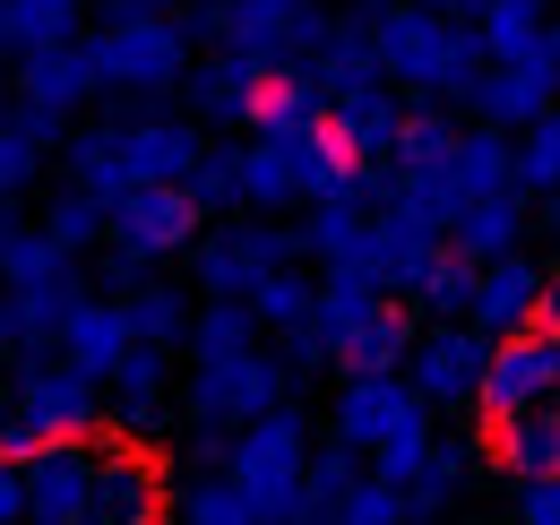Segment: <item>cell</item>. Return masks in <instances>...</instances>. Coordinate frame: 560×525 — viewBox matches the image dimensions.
Here are the masks:
<instances>
[{
    "label": "cell",
    "instance_id": "obj_1",
    "mask_svg": "<svg viewBox=\"0 0 560 525\" xmlns=\"http://www.w3.org/2000/svg\"><path fill=\"white\" fill-rule=\"evenodd\" d=\"M371 44H380L388 86H406L422 104H466V86L483 78V35H475V18H440V9H422V0L371 9Z\"/></svg>",
    "mask_w": 560,
    "mask_h": 525
},
{
    "label": "cell",
    "instance_id": "obj_2",
    "mask_svg": "<svg viewBox=\"0 0 560 525\" xmlns=\"http://www.w3.org/2000/svg\"><path fill=\"white\" fill-rule=\"evenodd\" d=\"M337 440L371 474L406 482L440 431H431V405H422V388L406 371H346V388H337Z\"/></svg>",
    "mask_w": 560,
    "mask_h": 525
},
{
    "label": "cell",
    "instance_id": "obj_3",
    "mask_svg": "<svg viewBox=\"0 0 560 525\" xmlns=\"http://www.w3.org/2000/svg\"><path fill=\"white\" fill-rule=\"evenodd\" d=\"M86 61L104 95H173L190 78V26H173L164 9H130V18H104L86 35Z\"/></svg>",
    "mask_w": 560,
    "mask_h": 525
},
{
    "label": "cell",
    "instance_id": "obj_4",
    "mask_svg": "<svg viewBox=\"0 0 560 525\" xmlns=\"http://www.w3.org/2000/svg\"><path fill=\"white\" fill-rule=\"evenodd\" d=\"M224 474L250 491V509H259L268 525H284V517H293V500H302V474H311V422H302L293 405L259 413V422H242Z\"/></svg>",
    "mask_w": 560,
    "mask_h": 525
},
{
    "label": "cell",
    "instance_id": "obj_5",
    "mask_svg": "<svg viewBox=\"0 0 560 525\" xmlns=\"http://www.w3.org/2000/svg\"><path fill=\"white\" fill-rule=\"evenodd\" d=\"M9 413L35 440H86L104 413V380L78 371L70 353H26V362H9Z\"/></svg>",
    "mask_w": 560,
    "mask_h": 525
},
{
    "label": "cell",
    "instance_id": "obj_6",
    "mask_svg": "<svg viewBox=\"0 0 560 525\" xmlns=\"http://www.w3.org/2000/svg\"><path fill=\"white\" fill-rule=\"evenodd\" d=\"M319 26H328V18H319L311 0H224V18H215V52H242L259 78H284V69L311 61Z\"/></svg>",
    "mask_w": 560,
    "mask_h": 525
},
{
    "label": "cell",
    "instance_id": "obj_7",
    "mask_svg": "<svg viewBox=\"0 0 560 525\" xmlns=\"http://www.w3.org/2000/svg\"><path fill=\"white\" fill-rule=\"evenodd\" d=\"M190 422H208V431H242V422H259V413H277L284 405V353L268 345H250V353H233V362H190Z\"/></svg>",
    "mask_w": 560,
    "mask_h": 525
},
{
    "label": "cell",
    "instance_id": "obj_8",
    "mask_svg": "<svg viewBox=\"0 0 560 525\" xmlns=\"http://www.w3.org/2000/svg\"><path fill=\"white\" fill-rule=\"evenodd\" d=\"M284 259H302V233L284 224H224V233H199L190 242V276H199V302H250L259 276Z\"/></svg>",
    "mask_w": 560,
    "mask_h": 525
},
{
    "label": "cell",
    "instance_id": "obj_9",
    "mask_svg": "<svg viewBox=\"0 0 560 525\" xmlns=\"http://www.w3.org/2000/svg\"><path fill=\"white\" fill-rule=\"evenodd\" d=\"M483 362H491V336L475 319H431L415 328V353H406V380L422 388L431 413H466L483 396Z\"/></svg>",
    "mask_w": 560,
    "mask_h": 525
},
{
    "label": "cell",
    "instance_id": "obj_10",
    "mask_svg": "<svg viewBox=\"0 0 560 525\" xmlns=\"http://www.w3.org/2000/svg\"><path fill=\"white\" fill-rule=\"evenodd\" d=\"M560 396V336L544 328H517V336H491V362H483V396L475 413L509 422V413H535Z\"/></svg>",
    "mask_w": 560,
    "mask_h": 525
},
{
    "label": "cell",
    "instance_id": "obj_11",
    "mask_svg": "<svg viewBox=\"0 0 560 525\" xmlns=\"http://www.w3.org/2000/svg\"><path fill=\"white\" fill-rule=\"evenodd\" d=\"M113 224H104V242L113 250H130V259H173V250H190L199 242V198L182 190V182H147V190H121L104 207Z\"/></svg>",
    "mask_w": 560,
    "mask_h": 525
},
{
    "label": "cell",
    "instance_id": "obj_12",
    "mask_svg": "<svg viewBox=\"0 0 560 525\" xmlns=\"http://www.w3.org/2000/svg\"><path fill=\"white\" fill-rule=\"evenodd\" d=\"M466 104H475V121L483 130H526V121H544L560 104V61L544 52V61H483V78L466 86Z\"/></svg>",
    "mask_w": 560,
    "mask_h": 525
},
{
    "label": "cell",
    "instance_id": "obj_13",
    "mask_svg": "<svg viewBox=\"0 0 560 525\" xmlns=\"http://www.w3.org/2000/svg\"><path fill=\"white\" fill-rule=\"evenodd\" d=\"M95 457L104 448L44 440L26 457V525H86V509H95Z\"/></svg>",
    "mask_w": 560,
    "mask_h": 525
},
{
    "label": "cell",
    "instance_id": "obj_14",
    "mask_svg": "<svg viewBox=\"0 0 560 525\" xmlns=\"http://www.w3.org/2000/svg\"><path fill=\"white\" fill-rule=\"evenodd\" d=\"M104 413H113L130 440H155L164 413H173V353H164V345H130V353L104 371Z\"/></svg>",
    "mask_w": 560,
    "mask_h": 525
},
{
    "label": "cell",
    "instance_id": "obj_15",
    "mask_svg": "<svg viewBox=\"0 0 560 525\" xmlns=\"http://www.w3.org/2000/svg\"><path fill=\"white\" fill-rule=\"evenodd\" d=\"M164 517V474L147 448H104L95 457V509L86 525H155Z\"/></svg>",
    "mask_w": 560,
    "mask_h": 525
},
{
    "label": "cell",
    "instance_id": "obj_16",
    "mask_svg": "<svg viewBox=\"0 0 560 525\" xmlns=\"http://www.w3.org/2000/svg\"><path fill=\"white\" fill-rule=\"evenodd\" d=\"M208 155V138L190 130V121H164V113H147V121H121V190H147V182H190V164Z\"/></svg>",
    "mask_w": 560,
    "mask_h": 525
},
{
    "label": "cell",
    "instance_id": "obj_17",
    "mask_svg": "<svg viewBox=\"0 0 560 525\" xmlns=\"http://www.w3.org/2000/svg\"><path fill=\"white\" fill-rule=\"evenodd\" d=\"M535 311H544V267L526 259V250H509V259L475 267V302H466V319H475L483 336L535 328Z\"/></svg>",
    "mask_w": 560,
    "mask_h": 525
},
{
    "label": "cell",
    "instance_id": "obj_18",
    "mask_svg": "<svg viewBox=\"0 0 560 525\" xmlns=\"http://www.w3.org/2000/svg\"><path fill=\"white\" fill-rule=\"evenodd\" d=\"M182 86H190V113H199V121H215V130H259L268 78L242 61V52H215V61H199Z\"/></svg>",
    "mask_w": 560,
    "mask_h": 525
},
{
    "label": "cell",
    "instance_id": "obj_19",
    "mask_svg": "<svg viewBox=\"0 0 560 525\" xmlns=\"http://www.w3.org/2000/svg\"><path fill=\"white\" fill-rule=\"evenodd\" d=\"M95 95V61H86V44H35V52H18V104H35V113H61L70 121L78 104Z\"/></svg>",
    "mask_w": 560,
    "mask_h": 525
},
{
    "label": "cell",
    "instance_id": "obj_20",
    "mask_svg": "<svg viewBox=\"0 0 560 525\" xmlns=\"http://www.w3.org/2000/svg\"><path fill=\"white\" fill-rule=\"evenodd\" d=\"M311 86L337 104V95H362V86H388V69H380V44H371V18H353V26H319V44H311Z\"/></svg>",
    "mask_w": 560,
    "mask_h": 525
},
{
    "label": "cell",
    "instance_id": "obj_21",
    "mask_svg": "<svg viewBox=\"0 0 560 525\" xmlns=\"http://www.w3.org/2000/svg\"><path fill=\"white\" fill-rule=\"evenodd\" d=\"M328 121L346 138V155L362 173H388L397 164V138H406V113H397V95L388 86H362V95H337L328 104Z\"/></svg>",
    "mask_w": 560,
    "mask_h": 525
},
{
    "label": "cell",
    "instance_id": "obj_22",
    "mask_svg": "<svg viewBox=\"0 0 560 525\" xmlns=\"http://www.w3.org/2000/svg\"><path fill=\"white\" fill-rule=\"evenodd\" d=\"M52 353H70L78 371H113L121 353H130V311H121V293H78L70 319H61V336H52Z\"/></svg>",
    "mask_w": 560,
    "mask_h": 525
},
{
    "label": "cell",
    "instance_id": "obj_23",
    "mask_svg": "<svg viewBox=\"0 0 560 525\" xmlns=\"http://www.w3.org/2000/svg\"><path fill=\"white\" fill-rule=\"evenodd\" d=\"M517 242H526V190H491V198H475V207L448 224V250H457V259H475V267L509 259Z\"/></svg>",
    "mask_w": 560,
    "mask_h": 525
},
{
    "label": "cell",
    "instance_id": "obj_24",
    "mask_svg": "<svg viewBox=\"0 0 560 525\" xmlns=\"http://www.w3.org/2000/svg\"><path fill=\"white\" fill-rule=\"evenodd\" d=\"M466 474H475V457H466L457 440H431V448H422V465L397 482V491H406V517H415V525H440L448 509H457Z\"/></svg>",
    "mask_w": 560,
    "mask_h": 525
},
{
    "label": "cell",
    "instance_id": "obj_25",
    "mask_svg": "<svg viewBox=\"0 0 560 525\" xmlns=\"http://www.w3.org/2000/svg\"><path fill=\"white\" fill-rule=\"evenodd\" d=\"M121 311H130V345H164V353H182L190 345V319H199V302L182 293V284H130L121 293Z\"/></svg>",
    "mask_w": 560,
    "mask_h": 525
},
{
    "label": "cell",
    "instance_id": "obj_26",
    "mask_svg": "<svg viewBox=\"0 0 560 525\" xmlns=\"http://www.w3.org/2000/svg\"><path fill=\"white\" fill-rule=\"evenodd\" d=\"M475 35H483V61H544L552 44V18L535 9V0H483L475 9Z\"/></svg>",
    "mask_w": 560,
    "mask_h": 525
},
{
    "label": "cell",
    "instance_id": "obj_27",
    "mask_svg": "<svg viewBox=\"0 0 560 525\" xmlns=\"http://www.w3.org/2000/svg\"><path fill=\"white\" fill-rule=\"evenodd\" d=\"M491 448H500V474H560V396L535 413H509Z\"/></svg>",
    "mask_w": 560,
    "mask_h": 525
},
{
    "label": "cell",
    "instance_id": "obj_28",
    "mask_svg": "<svg viewBox=\"0 0 560 525\" xmlns=\"http://www.w3.org/2000/svg\"><path fill=\"white\" fill-rule=\"evenodd\" d=\"M61 164H70L78 190H95L104 207L121 198V121H95V130H70L61 138Z\"/></svg>",
    "mask_w": 560,
    "mask_h": 525
},
{
    "label": "cell",
    "instance_id": "obj_29",
    "mask_svg": "<svg viewBox=\"0 0 560 525\" xmlns=\"http://www.w3.org/2000/svg\"><path fill=\"white\" fill-rule=\"evenodd\" d=\"M259 311H250V302H199V319H190V345H182V353H190V362H233V353H250V345H259Z\"/></svg>",
    "mask_w": 560,
    "mask_h": 525
},
{
    "label": "cell",
    "instance_id": "obj_30",
    "mask_svg": "<svg viewBox=\"0 0 560 525\" xmlns=\"http://www.w3.org/2000/svg\"><path fill=\"white\" fill-rule=\"evenodd\" d=\"M311 302H319V276H302V259H284L259 276V293H250V311H259V328L284 336V328H302L311 319Z\"/></svg>",
    "mask_w": 560,
    "mask_h": 525
},
{
    "label": "cell",
    "instance_id": "obj_31",
    "mask_svg": "<svg viewBox=\"0 0 560 525\" xmlns=\"http://www.w3.org/2000/svg\"><path fill=\"white\" fill-rule=\"evenodd\" d=\"M35 224L52 233V250H70V259H86V250L104 242V224H113V215H104V198H95V190H78V182H70V190L52 198V207H44Z\"/></svg>",
    "mask_w": 560,
    "mask_h": 525
},
{
    "label": "cell",
    "instance_id": "obj_32",
    "mask_svg": "<svg viewBox=\"0 0 560 525\" xmlns=\"http://www.w3.org/2000/svg\"><path fill=\"white\" fill-rule=\"evenodd\" d=\"M242 207H259V215L302 207V190H293V164L277 155V138H259V130H250V147H242Z\"/></svg>",
    "mask_w": 560,
    "mask_h": 525
},
{
    "label": "cell",
    "instance_id": "obj_33",
    "mask_svg": "<svg viewBox=\"0 0 560 525\" xmlns=\"http://www.w3.org/2000/svg\"><path fill=\"white\" fill-rule=\"evenodd\" d=\"M9 9V44L18 52H35V44H70L78 18H86V0H0Z\"/></svg>",
    "mask_w": 560,
    "mask_h": 525
},
{
    "label": "cell",
    "instance_id": "obj_34",
    "mask_svg": "<svg viewBox=\"0 0 560 525\" xmlns=\"http://www.w3.org/2000/svg\"><path fill=\"white\" fill-rule=\"evenodd\" d=\"M44 155H52V147H44V138H35V121L9 104V113H0V198H26V190H35Z\"/></svg>",
    "mask_w": 560,
    "mask_h": 525
},
{
    "label": "cell",
    "instance_id": "obj_35",
    "mask_svg": "<svg viewBox=\"0 0 560 525\" xmlns=\"http://www.w3.org/2000/svg\"><path fill=\"white\" fill-rule=\"evenodd\" d=\"M517 190H526V198H552L560 190V104L544 113V121L517 130Z\"/></svg>",
    "mask_w": 560,
    "mask_h": 525
},
{
    "label": "cell",
    "instance_id": "obj_36",
    "mask_svg": "<svg viewBox=\"0 0 560 525\" xmlns=\"http://www.w3.org/2000/svg\"><path fill=\"white\" fill-rule=\"evenodd\" d=\"M182 525H268V517L250 509V491H242L233 474H199L190 500H182Z\"/></svg>",
    "mask_w": 560,
    "mask_h": 525
},
{
    "label": "cell",
    "instance_id": "obj_37",
    "mask_svg": "<svg viewBox=\"0 0 560 525\" xmlns=\"http://www.w3.org/2000/svg\"><path fill=\"white\" fill-rule=\"evenodd\" d=\"M182 190L199 198V215H215V207H242V147H208L199 164H190V182Z\"/></svg>",
    "mask_w": 560,
    "mask_h": 525
},
{
    "label": "cell",
    "instance_id": "obj_38",
    "mask_svg": "<svg viewBox=\"0 0 560 525\" xmlns=\"http://www.w3.org/2000/svg\"><path fill=\"white\" fill-rule=\"evenodd\" d=\"M415 302L431 319H466V302H475V259H457V250H440V267L415 284Z\"/></svg>",
    "mask_w": 560,
    "mask_h": 525
},
{
    "label": "cell",
    "instance_id": "obj_39",
    "mask_svg": "<svg viewBox=\"0 0 560 525\" xmlns=\"http://www.w3.org/2000/svg\"><path fill=\"white\" fill-rule=\"evenodd\" d=\"M337 525H415V517H406V491H397L388 474H371V465H362V482L346 491Z\"/></svg>",
    "mask_w": 560,
    "mask_h": 525
},
{
    "label": "cell",
    "instance_id": "obj_40",
    "mask_svg": "<svg viewBox=\"0 0 560 525\" xmlns=\"http://www.w3.org/2000/svg\"><path fill=\"white\" fill-rule=\"evenodd\" d=\"M509 525H560V474H509Z\"/></svg>",
    "mask_w": 560,
    "mask_h": 525
},
{
    "label": "cell",
    "instance_id": "obj_41",
    "mask_svg": "<svg viewBox=\"0 0 560 525\" xmlns=\"http://www.w3.org/2000/svg\"><path fill=\"white\" fill-rule=\"evenodd\" d=\"M0 525H26V457H0Z\"/></svg>",
    "mask_w": 560,
    "mask_h": 525
},
{
    "label": "cell",
    "instance_id": "obj_42",
    "mask_svg": "<svg viewBox=\"0 0 560 525\" xmlns=\"http://www.w3.org/2000/svg\"><path fill=\"white\" fill-rule=\"evenodd\" d=\"M26 242H35V224L18 215V198H0V276H9V259H18Z\"/></svg>",
    "mask_w": 560,
    "mask_h": 525
},
{
    "label": "cell",
    "instance_id": "obj_43",
    "mask_svg": "<svg viewBox=\"0 0 560 525\" xmlns=\"http://www.w3.org/2000/svg\"><path fill=\"white\" fill-rule=\"evenodd\" d=\"M0 362H26V328H18V302L0 293Z\"/></svg>",
    "mask_w": 560,
    "mask_h": 525
},
{
    "label": "cell",
    "instance_id": "obj_44",
    "mask_svg": "<svg viewBox=\"0 0 560 525\" xmlns=\"http://www.w3.org/2000/svg\"><path fill=\"white\" fill-rule=\"evenodd\" d=\"M422 9H440V18H475L483 0H422Z\"/></svg>",
    "mask_w": 560,
    "mask_h": 525
},
{
    "label": "cell",
    "instance_id": "obj_45",
    "mask_svg": "<svg viewBox=\"0 0 560 525\" xmlns=\"http://www.w3.org/2000/svg\"><path fill=\"white\" fill-rule=\"evenodd\" d=\"M544 224H552V233H560V190H552V198H544Z\"/></svg>",
    "mask_w": 560,
    "mask_h": 525
},
{
    "label": "cell",
    "instance_id": "obj_46",
    "mask_svg": "<svg viewBox=\"0 0 560 525\" xmlns=\"http://www.w3.org/2000/svg\"><path fill=\"white\" fill-rule=\"evenodd\" d=\"M0 52H18V44H9V9H0Z\"/></svg>",
    "mask_w": 560,
    "mask_h": 525
},
{
    "label": "cell",
    "instance_id": "obj_47",
    "mask_svg": "<svg viewBox=\"0 0 560 525\" xmlns=\"http://www.w3.org/2000/svg\"><path fill=\"white\" fill-rule=\"evenodd\" d=\"M544 44H552V61H560V18H552V35H544Z\"/></svg>",
    "mask_w": 560,
    "mask_h": 525
},
{
    "label": "cell",
    "instance_id": "obj_48",
    "mask_svg": "<svg viewBox=\"0 0 560 525\" xmlns=\"http://www.w3.org/2000/svg\"><path fill=\"white\" fill-rule=\"evenodd\" d=\"M535 9H552V0H535Z\"/></svg>",
    "mask_w": 560,
    "mask_h": 525
},
{
    "label": "cell",
    "instance_id": "obj_49",
    "mask_svg": "<svg viewBox=\"0 0 560 525\" xmlns=\"http://www.w3.org/2000/svg\"><path fill=\"white\" fill-rule=\"evenodd\" d=\"M155 9H173V0H155Z\"/></svg>",
    "mask_w": 560,
    "mask_h": 525
}]
</instances>
